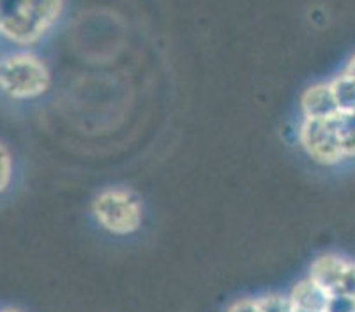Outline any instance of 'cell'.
<instances>
[{
	"label": "cell",
	"mask_w": 355,
	"mask_h": 312,
	"mask_svg": "<svg viewBox=\"0 0 355 312\" xmlns=\"http://www.w3.org/2000/svg\"><path fill=\"white\" fill-rule=\"evenodd\" d=\"M94 217L103 230L114 235H131L141 224V205L133 191L112 187L99 192L92 203Z\"/></svg>",
	"instance_id": "cell-1"
},
{
	"label": "cell",
	"mask_w": 355,
	"mask_h": 312,
	"mask_svg": "<svg viewBox=\"0 0 355 312\" xmlns=\"http://www.w3.org/2000/svg\"><path fill=\"white\" fill-rule=\"evenodd\" d=\"M338 295L355 298V263L352 261L347 263L343 279H341L340 288H338Z\"/></svg>",
	"instance_id": "cell-12"
},
{
	"label": "cell",
	"mask_w": 355,
	"mask_h": 312,
	"mask_svg": "<svg viewBox=\"0 0 355 312\" xmlns=\"http://www.w3.org/2000/svg\"><path fill=\"white\" fill-rule=\"evenodd\" d=\"M299 140L306 154L316 163L334 164L345 157L329 118L325 120L304 118L299 129Z\"/></svg>",
	"instance_id": "cell-3"
},
{
	"label": "cell",
	"mask_w": 355,
	"mask_h": 312,
	"mask_svg": "<svg viewBox=\"0 0 355 312\" xmlns=\"http://www.w3.org/2000/svg\"><path fill=\"white\" fill-rule=\"evenodd\" d=\"M332 94H334L336 104L340 111L354 113L355 111V80L345 73L338 80L331 83Z\"/></svg>",
	"instance_id": "cell-10"
},
{
	"label": "cell",
	"mask_w": 355,
	"mask_h": 312,
	"mask_svg": "<svg viewBox=\"0 0 355 312\" xmlns=\"http://www.w3.org/2000/svg\"><path fill=\"white\" fill-rule=\"evenodd\" d=\"M288 302L290 312H327L329 295L308 279L292 289Z\"/></svg>",
	"instance_id": "cell-6"
},
{
	"label": "cell",
	"mask_w": 355,
	"mask_h": 312,
	"mask_svg": "<svg viewBox=\"0 0 355 312\" xmlns=\"http://www.w3.org/2000/svg\"><path fill=\"white\" fill-rule=\"evenodd\" d=\"M331 124L334 127L336 138L345 157H355V113L338 111L332 115Z\"/></svg>",
	"instance_id": "cell-7"
},
{
	"label": "cell",
	"mask_w": 355,
	"mask_h": 312,
	"mask_svg": "<svg viewBox=\"0 0 355 312\" xmlns=\"http://www.w3.org/2000/svg\"><path fill=\"white\" fill-rule=\"evenodd\" d=\"M327 312H355V298L334 295L329 297Z\"/></svg>",
	"instance_id": "cell-13"
},
{
	"label": "cell",
	"mask_w": 355,
	"mask_h": 312,
	"mask_svg": "<svg viewBox=\"0 0 355 312\" xmlns=\"http://www.w3.org/2000/svg\"><path fill=\"white\" fill-rule=\"evenodd\" d=\"M301 106L304 118H316V120L331 118L332 115L340 111L338 104H336L331 85H315L306 90L304 95H302Z\"/></svg>",
	"instance_id": "cell-5"
},
{
	"label": "cell",
	"mask_w": 355,
	"mask_h": 312,
	"mask_svg": "<svg viewBox=\"0 0 355 312\" xmlns=\"http://www.w3.org/2000/svg\"><path fill=\"white\" fill-rule=\"evenodd\" d=\"M345 73H347L348 76H352V78L355 80V57L350 60V64H348V67H347V71H345Z\"/></svg>",
	"instance_id": "cell-14"
},
{
	"label": "cell",
	"mask_w": 355,
	"mask_h": 312,
	"mask_svg": "<svg viewBox=\"0 0 355 312\" xmlns=\"http://www.w3.org/2000/svg\"><path fill=\"white\" fill-rule=\"evenodd\" d=\"M50 85L48 69L32 55H12L0 62V89L15 99L37 98Z\"/></svg>",
	"instance_id": "cell-2"
},
{
	"label": "cell",
	"mask_w": 355,
	"mask_h": 312,
	"mask_svg": "<svg viewBox=\"0 0 355 312\" xmlns=\"http://www.w3.org/2000/svg\"><path fill=\"white\" fill-rule=\"evenodd\" d=\"M0 312H20V311H16V309H4V311H0Z\"/></svg>",
	"instance_id": "cell-15"
},
{
	"label": "cell",
	"mask_w": 355,
	"mask_h": 312,
	"mask_svg": "<svg viewBox=\"0 0 355 312\" xmlns=\"http://www.w3.org/2000/svg\"><path fill=\"white\" fill-rule=\"evenodd\" d=\"M354 113H355V111H354Z\"/></svg>",
	"instance_id": "cell-16"
},
{
	"label": "cell",
	"mask_w": 355,
	"mask_h": 312,
	"mask_svg": "<svg viewBox=\"0 0 355 312\" xmlns=\"http://www.w3.org/2000/svg\"><path fill=\"white\" fill-rule=\"evenodd\" d=\"M28 11L34 18L35 25L41 32H46L60 15L62 9V0H27Z\"/></svg>",
	"instance_id": "cell-9"
},
{
	"label": "cell",
	"mask_w": 355,
	"mask_h": 312,
	"mask_svg": "<svg viewBox=\"0 0 355 312\" xmlns=\"http://www.w3.org/2000/svg\"><path fill=\"white\" fill-rule=\"evenodd\" d=\"M11 156H9L8 149L0 143V192H4L8 189L9 182H11Z\"/></svg>",
	"instance_id": "cell-11"
},
{
	"label": "cell",
	"mask_w": 355,
	"mask_h": 312,
	"mask_svg": "<svg viewBox=\"0 0 355 312\" xmlns=\"http://www.w3.org/2000/svg\"><path fill=\"white\" fill-rule=\"evenodd\" d=\"M347 259L340 258V256H320L318 259L311 263V270H309V281L315 282L322 291H325L329 297L338 295V288L343 279L345 268H347Z\"/></svg>",
	"instance_id": "cell-4"
},
{
	"label": "cell",
	"mask_w": 355,
	"mask_h": 312,
	"mask_svg": "<svg viewBox=\"0 0 355 312\" xmlns=\"http://www.w3.org/2000/svg\"><path fill=\"white\" fill-rule=\"evenodd\" d=\"M228 312H290V302L288 297H282V295L246 298L232 305Z\"/></svg>",
	"instance_id": "cell-8"
}]
</instances>
